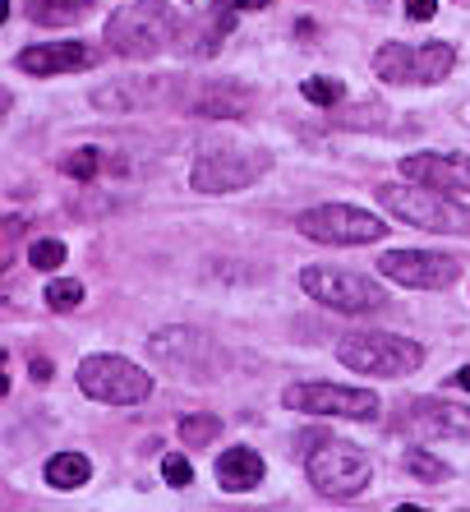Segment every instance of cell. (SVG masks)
<instances>
[{
	"mask_svg": "<svg viewBox=\"0 0 470 512\" xmlns=\"http://www.w3.org/2000/svg\"><path fill=\"white\" fill-rule=\"evenodd\" d=\"M300 93H305V102H314V107H332V102H341V93H346V88H341L337 79H305V84H300Z\"/></svg>",
	"mask_w": 470,
	"mask_h": 512,
	"instance_id": "27",
	"label": "cell"
},
{
	"mask_svg": "<svg viewBox=\"0 0 470 512\" xmlns=\"http://www.w3.org/2000/svg\"><path fill=\"white\" fill-rule=\"evenodd\" d=\"M457 383H461V388H466V393H470V365H466V370L457 374Z\"/></svg>",
	"mask_w": 470,
	"mask_h": 512,
	"instance_id": "32",
	"label": "cell"
},
{
	"mask_svg": "<svg viewBox=\"0 0 470 512\" xmlns=\"http://www.w3.org/2000/svg\"><path fill=\"white\" fill-rule=\"evenodd\" d=\"M272 167V157L263 148H212L194 162V190L199 194H231L245 190L263 171Z\"/></svg>",
	"mask_w": 470,
	"mask_h": 512,
	"instance_id": "9",
	"label": "cell"
},
{
	"mask_svg": "<svg viewBox=\"0 0 470 512\" xmlns=\"http://www.w3.org/2000/svg\"><path fill=\"white\" fill-rule=\"evenodd\" d=\"M79 388L93 402H111V406H134L153 393L148 370H139L125 356H88L79 365Z\"/></svg>",
	"mask_w": 470,
	"mask_h": 512,
	"instance_id": "6",
	"label": "cell"
},
{
	"mask_svg": "<svg viewBox=\"0 0 470 512\" xmlns=\"http://www.w3.org/2000/svg\"><path fill=\"white\" fill-rule=\"evenodd\" d=\"M295 453L305 457L309 466V480H314L318 494H328V499H355L360 489L369 485V457L346 439H332L323 429H309L295 439Z\"/></svg>",
	"mask_w": 470,
	"mask_h": 512,
	"instance_id": "2",
	"label": "cell"
},
{
	"mask_svg": "<svg viewBox=\"0 0 470 512\" xmlns=\"http://www.w3.org/2000/svg\"><path fill=\"white\" fill-rule=\"evenodd\" d=\"M166 93H176V84H162V79H120V84L97 88L93 102L102 111H139V107H157Z\"/></svg>",
	"mask_w": 470,
	"mask_h": 512,
	"instance_id": "16",
	"label": "cell"
},
{
	"mask_svg": "<svg viewBox=\"0 0 470 512\" xmlns=\"http://www.w3.org/2000/svg\"><path fill=\"white\" fill-rule=\"evenodd\" d=\"M217 5H222V10H263L268 0H217Z\"/></svg>",
	"mask_w": 470,
	"mask_h": 512,
	"instance_id": "30",
	"label": "cell"
},
{
	"mask_svg": "<svg viewBox=\"0 0 470 512\" xmlns=\"http://www.w3.org/2000/svg\"><path fill=\"white\" fill-rule=\"evenodd\" d=\"M263 480V457L254 453V448H226L222 457H217V485L226 489V494H245V489H254Z\"/></svg>",
	"mask_w": 470,
	"mask_h": 512,
	"instance_id": "17",
	"label": "cell"
},
{
	"mask_svg": "<svg viewBox=\"0 0 470 512\" xmlns=\"http://www.w3.org/2000/svg\"><path fill=\"white\" fill-rule=\"evenodd\" d=\"M162 476H166V485H176V489H185L189 480H194V466L185 462V457H176V453H166L162 457Z\"/></svg>",
	"mask_w": 470,
	"mask_h": 512,
	"instance_id": "28",
	"label": "cell"
},
{
	"mask_svg": "<svg viewBox=\"0 0 470 512\" xmlns=\"http://www.w3.org/2000/svg\"><path fill=\"white\" fill-rule=\"evenodd\" d=\"M401 425L420 429V434H434V439H470V406L443 402V397H420L401 416Z\"/></svg>",
	"mask_w": 470,
	"mask_h": 512,
	"instance_id": "15",
	"label": "cell"
},
{
	"mask_svg": "<svg viewBox=\"0 0 470 512\" xmlns=\"http://www.w3.org/2000/svg\"><path fill=\"white\" fill-rule=\"evenodd\" d=\"M452 47L447 42H424V47H406V42H388L374 56V74L383 84H438L443 74H452Z\"/></svg>",
	"mask_w": 470,
	"mask_h": 512,
	"instance_id": "8",
	"label": "cell"
},
{
	"mask_svg": "<svg viewBox=\"0 0 470 512\" xmlns=\"http://www.w3.org/2000/svg\"><path fill=\"white\" fill-rule=\"evenodd\" d=\"M97 171H102V148H79V153H70L65 157V176H74V180H97Z\"/></svg>",
	"mask_w": 470,
	"mask_h": 512,
	"instance_id": "24",
	"label": "cell"
},
{
	"mask_svg": "<svg viewBox=\"0 0 470 512\" xmlns=\"http://www.w3.org/2000/svg\"><path fill=\"white\" fill-rule=\"evenodd\" d=\"M406 471H411V476H420V480H429V485H438V480L452 476V471H447V462L429 457L424 448H411V453H406Z\"/></svg>",
	"mask_w": 470,
	"mask_h": 512,
	"instance_id": "23",
	"label": "cell"
},
{
	"mask_svg": "<svg viewBox=\"0 0 470 512\" xmlns=\"http://www.w3.org/2000/svg\"><path fill=\"white\" fill-rule=\"evenodd\" d=\"M28 263H33L37 273H51V268L65 263V245L60 240H37V245H28Z\"/></svg>",
	"mask_w": 470,
	"mask_h": 512,
	"instance_id": "25",
	"label": "cell"
},
{
	"mask_svg": "<svg viewBox=\"0 0 470 512\" xmlns=\"http://www.w3.org/2000/svg\"><path fill=\"white\" fill-rule=\"evenodd\" d=\"M337 360L355 374L397 379V374L420 370L424 351L411 342V337H397V333H351L337 342Z\"/></svg>",
	"mask_w": 470,
	"mask_h": 512,
	"instance_id": "4",
	"label": "cell"
},
{
	"mask_svg": "<svg viewBox=\"0 0 470 512\" xmlns=\"http://www.w3.org/2000/svg\"><path fill=\"white\" fill-rule=\"evenodd\" d=\"M434 5H438V0H406V14L424 24V19H434Z\"/></svg>",
	"mask_w": 470,
	"mask_h": 512,
	"instance_id": "29",
	"label": "cell"
},
{
	"mask_svg": "<svg viewBox=\"0 0 470 512\" xmlns=\"http://www.w3.org/2000/svg\"><path fill=\"white\" fill-rule=\"evenodd\" d=\"M300 286H305L318 305H328V310H337V314H374L388 305V296H383L369 277L346 273V268H318L314 263V268L300 273Z\"/></svg>",
	"mask_w": 470,
	"mask_h": 512,
	"instance_id": "7",
	"label": "cell"
},
{
	"mask_svg": "<svg viewBox=\"0 0 470 512\" xmlns=\"http://www.w3.org/2000/svg\"><path fill=\"white\" fill-rule=\"evenodd\" d=\"M222 33H231V14L226 19H199V24H189L185 33H180V47L176 51H185V56H212V51L222 47Z\"/></svg>",
	"mask_w": 470,
	"mask_h": 512,
	"instance_id": "19",
	"label": "cell"
},
{
	"mask_svg": "<svg viewBox=\"0 0 470 512\" xmlns=\"http://www.w3.org/2000/svg\"><path fill=\"white\" fill-rule=\"evenodd\" d=\"M148 351H153V360L171 365V374L180 370L189 379H208L212 370V342L203 333H194V328H162L148 342Z\"/></svg>",
	"mask_w": 470,
	"mask_h": 512,
	"instance_id": "12",
	"label": "cell"
},
{
	"mask_svg": "<svg viewBox=\"0 0 470 512\" xmlns=\"http://www.w3.org/2000/svg\"><path fill=\"white\" fill-rule=\"evenodd\" d=\"M88 476H93V462L83 453H56L47 462V485L51 489H79L88 485Z\"/></svg>",
	"mask_w": 470,
	"mask_h": 512,
	"instance_id": "20",
	"label": "cell"
},
{
	"mask_svg": "<svg viewBox=\"0 0 470 512\" xmlns=\"http://www.w3.org/2000/svg\"><path fill=\"white\" fill-rule=\"evenodd\" d=\"M79 300H83V286L79 282H51L47 286V310H56V314L79 310Z\"/></svg>",
	"mask_w": 470,
	"mask_h": 512,
	"instance_id": "26",
	"label": "cell"
},
{
	"mask_svg": "<svg viewBox=\"0 0 470 512\" xmlns=\"http://www.w3.org/2000/svg\"><path fill=\"white\" fill-rule=\"evenodd\" d=\"M291 411L305 416H341V420H374L378 397L360 388H341V383H291L282 397Z\"/></svg>",
	"mask_w": 470,
	"mask_h": 512,
	"instance_id": "10",
	"label": "cell"
},
{
	"mask_svg": "<svg viewBox=\"0 0 470 512\" xmlns=\"http://www.w3.org/2000/svg\"><path fill=\"white\" fill-rule=\"evenodd\" d=\"M295 231L318 245H369V240L388 236V222H378L374 213L351 208V203H323L295 217Z\"/></svg>",
	"mask_w": 470,
	"mask_h": 512,
	"instance_id": "5",
	"label": "cell"
},
{
	"mask_svg": "<svg viewBox=\"0 0 470 512\" xmlns=\"http://www.w3.org/2000/svg\"><path fill=\"white\" fill-rule=\"evenodd\" d=\"M378 203L388 208L397 222L420 231H443V236H466L470 231V208L457 203L452 194L429 190V185H378Z\"/></svg>",
	"mask_w": 470,
	"mask_h": 512,
	"instance_id": "3",
	"label": "cell"
},
{
	"mask_svg": "<svg viewBox=\"0 0 470 512\" xmlns=\"http://www.w3.org/2000/svg\"><path fill=\"white\" fill-rule=\"evenodd\" d=\"M185 24L166 0H125L111 19H106V47L125 60H148L166 47H180Z\"/></svg>",
	"mask_w": 470,
	"mask_h": 512,
	"instance_id": "1",
	"label": "cell"
},
{
	"mask_svg": "<svg viewBox=\"0 0 470 512\" xmlns=\"http://www.w3.org/2000/svg\"><path fill=\"white\" fill-rule=\"evenodd\" d=\"M97 10V0H28V19L42 28H70Z\"/></svg>",
	"mask_w": 470,
	"mask_h": 512,
	"instance_id": "18",
	"label": "cell"
},
{
	"mask_svg": "<svg viewBox=\"0 0 470 512\" xmlns=\"http://www.w3.org/2000/svg\"><path fill=\"white\" fill-rule=\"evenodd\" d=\"M217 434H222V420L217 416H185L180 420V439L194 443V448H208Z\"/></svg>",
	"mask_w": 470,
	"mask_h": 512,
	"instance_id": "22",
	"label": "cell"
},
{
	"mask_svg": "<svg viewBox=\"0 0 470 512\" xmlns=\"http://www.w3.org/2000/svg\"><path fill=\"white\" fill-rule=\"evenodd\" d=\"M33 379H42V383L51 379V360H33Z\"/></svg>",
	"mask_w": 470,
	"mask_h": 512,
	"instance_id": "31",
	"label": "cell"
},
{
	"mask_svg": "<svg viewBox=\"0 0 470 512\" xmlns=\"http://www.w3.org/2000/svg\"><path fill=\"white\" fill-rule=\"evenodd\" d=\"M93 47H79V42H42V47H24L19 51V70L37 74V79H51V74H74V70H93L97 65Z\"/></svg>",
	"mask_w": 470,
	"mask_h": 512,
	"instance_id": "14",
	"label": "cell"
},
{
	"mask_svg": "<svg viewBox=\"0 0 470 512\" xmlns=\"http://www.w3.org/2000/svg\"><path fill=\"white\" fill-rule=\"evenodd\" d=\"M378 273L392 277L397 286H415V291H443L461 277V263L434 250H392L378 259Z\"/></svg>",
	"mask_w": 470,
	"mask_h": 512,
	"instance_id": "11",
	"label": "cell"
},
{
	"mask_svg": "<svg viewBox=\"0 0 470 512\" xmlns=\"http://www.w3.org/2000/svg\"><path fill=\"white\" fill-rule=\"evenodd\" d=\"M401 176L443 194H470V157L461 153H411L401 157Z\"/></svg>",
	"mask_w": 470,
	"mask_h": 512,
	"instance_id": "13",
	"label": "cell"
},
{
	"mask_svg": "<svg viewBox=\"0 0 470 512\" xmlns=\"http://www.w3.org/2000/svg\"><path fill=\"white\" fill-rule=\"evenodd\" d=\"M189 111L194 116H240L245 111V93L240 88H208L203 97L189 102Z\"/></svg>",
	"mask_w": 470,
	"mask_h": 512,
	"instance_id": "21",
	"label": "cell"
}]
</instances>
